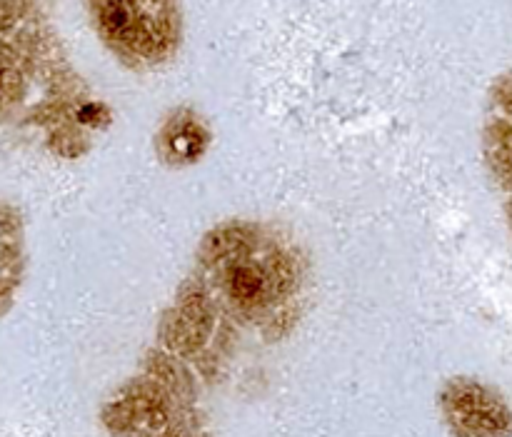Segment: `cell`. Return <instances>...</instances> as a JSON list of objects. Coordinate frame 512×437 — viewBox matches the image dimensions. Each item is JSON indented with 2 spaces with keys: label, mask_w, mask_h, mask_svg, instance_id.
Returning a JSON list of instances; mask_svg holds the SVG:
<instances>
[{
  "label": "cell",
  "mask_w": 512,
  "mask_h": 437,
  "mask_svg": "<svg viewBox=\"0 0 512 437\" xmlns=\"http://www.w3.org/2000/svg\"><path fill=\"white\" fill-rule=\"evenodd\" d=\"M163 437H183V435H180L178 430H173V433H168V435H163Z\"/></svg>",
  "instance_id": "obj_10"
},
{
  "label": "cell",
  "mask_w": 512,
  "mask_h": 437,
  "mask_svg": "<svg viewBox=\"0 0 512 437\" xmlns=\"http://www.w3.org/2000/svg\"><path fill=\"white\" fill-rule=\"evenodd\" d=\"M90 23L105 48L133 70H153L178 55V0H88Z\"/></svg>",
  "instance_id": "obj_2"
},
{
  "label": "cell",
  "mask_w": 512,
  "mask_h": 437,
  "mask_svg": "<svg viewBox=\"0 0 512 437\" xmlns=\"http://www.w3.org/2000/svg\"><path fill=\"white\" fill-rule=\"evenodd\" d=\"M25 220L8 200H0V318L18 300L25 280Z\"/></svg>",
  "instance_id": "obj_8"
},
{
  "label": "cell",
  "mask_w": 512,
  "mask_h": 437,
  "mask_svg": "<svg viewBox=\"0 0 512 437\" xmlns=\"http://www.w3.org/2000/svg\"><path fill=\"white\" fill-rule=\"evenodd\" d=\"M213 143L210 125L193 108H175L155 133V155L168 168H190L200 163Z\"/></svg>",
  "instance_id": "obj_7"
},
{
  "label": "cell",
  "mask_w": 512,
  "mask_h": 437,
  "mask_svg": "<svg viewBox=\"0 0 512 437\" xmlns=\"http://www.w3.org/2000/svg\"><path fill=\"white\" fill-rule=\"evenodd\" d=\"M193 278L228 323L283 338L308 290L303 250L260 220H223L200 238Z\"/></svg>",
  "instance_id": "obj_1"
},
{
  "label": "cell",
  "mask_w": 512,
  "mask_h": 437,
  "mask_svg": "<svg viewBox=\"0 0 512 437\" xmlns=\"http://www.w3.org/2000/svg\"><path fill=\"white\" fill-rule=\"evenodd\" d=\"M30 75L18 63L8 58H0V125L18 113L20 105L28 95Z\"/></svg>",
  "instance_id": "obj_9"
},
{
  "label": "cell",
  "mask_w": 512,
  "mask_h": 437,
  "mask_svg": "<svg viewBox=\"0 0 512 437\" xmlns=\"http://www.w3.org/2000/svg\"><path fill=\"white\" fill-rule=\"evenodd\" d=\"M228 320L218 313L198 280L190 275L175 293L158 323V340L165 355L175 360H198L213 350Z\"/></svg>",
  "instance_id": "obj_4"
},
{
  "label": "cell",
  "mask_w": 512,
  "mask_h": 437,
  "mask_svg": "<svg viewBox=\"0 0 512 437\" xmlns=\"http://www.w3.org/2000/svg\"><path fill=\"white\" fill-rule=\"evenodd\" d=\"M0 58L18 63L28 75L55 70L58 40L38 0H0Z\"/></svg>",
  "instance_id": "obj_5"
},
{
  "label": "cell",
  "mask_w": 512,
  "mask_h": 437,
  "mask_svg": "<svg viewBox=\"0 0 512 437\" xmlns=\"http://www.w3.org/2000/svg\"><path fill=\"white\" fill-rule=\"evenodd\" d=\"M180 360L158 353L143 378L130 380L103 408V425L115 437H163L173 433L175 400L183 398Z\"/></svg>",
  "instance_id": "obj_3"
},
{
  "label": "cell",
  "mask_w": 512,
  "mask_h": 437,
  "mask_svg": "<svg viewBox=\"0 0 512 437\" xmlns=\"http://www.w3.org/2000/svg\"><path fill=\"white\" fill-rule=\"evenodd\" d=\"M440 408L455 437H508L512 430L508 405L475 380H450L440 393Z\"/></svg>",
  "instance_id": "obj_6"
}]
</instances>
